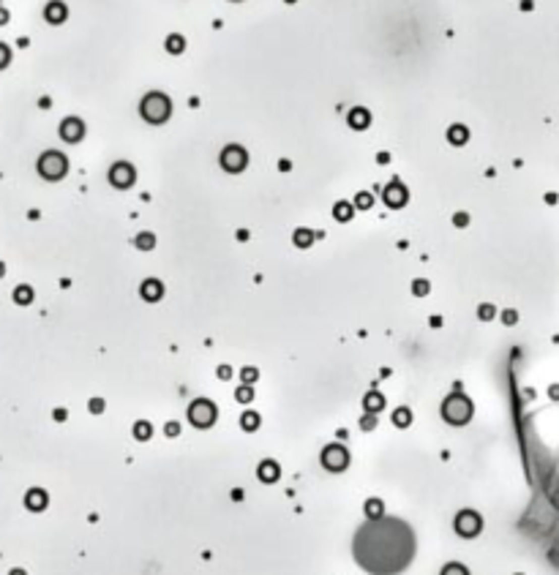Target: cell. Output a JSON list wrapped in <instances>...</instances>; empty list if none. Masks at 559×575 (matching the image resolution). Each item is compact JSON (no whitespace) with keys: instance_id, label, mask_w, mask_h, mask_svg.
I'll list each match as a JSON object with an SVG mask.
<instances>
[{"instance_id":"24","label":"cell","mask_w":559,"mask_h":575,"mask_svg":"<svg viewBox=\"0 0 559 575\" xmlns=\"http://www.w3.org/2000/svg\"><path fill=\"white\" fill-rule=\"evenodd\" d=\"M134 245H137L139 251H153L156 248V235H153V232H139V235L134 237Z\"/></svg>"},{"instance_id":"41","label":"cell","mask_w":559,"mask_h":575,"mask_svg":"<svg viewBox=\"0 0 559 575\" xmlns=\"http://www.w3.org/2000/svg\"><path fill=\"white\" fill-rule=\"evenodd\" d=\"M243 496H246V493L240 491V488H235V491H232V499H235V501H243Z\"/></svg>"},{"instance_id":"37","label":"cell","mask_w":559,"mask_h":575,"mask_svg":"<svg viewBox=\"0 0 559 575\" xmlns=\"http://www.w3.org/2000/svg\"><path fill=\"white\" fill-rule=\"evenodd\" d=\"M215 376H218V379H224V382H227V379H232V368H230V365H218Z\"/></svg>"},{"instance_id":"39","label":"cell","mask_w":559,"mask_h":575,"mask_svg":"<svg viewBox=\"0 0 559 575\" xmlns=\"http://www.w3.org/2000/svg\"><path fill=\"white\" fill-rule=\"evenodd\" d=\"M453 224H456V226H467V224H469V216H467V213H456V216H453Z\"/></svg>"},{"instance_id":"48","label":"cell","mask_w":559,"mask_h":575,"mask_svg":"<svg viewBox=\"0 0 559 575\" xmlns=\"http://www.w3.org/2000/svg\"><path fill=\"white\" fill-rule=\"evenodd\" d=\"M518 575H521V572H518Z\"/></svg>"},{"instance_id":"7","label":"cell","mask_w":559,"mask_h":575,"mask_svg":"<svg viewBox=\"0 0 559 575\" xmlns=\"http://www.w3.org/2000/svg\"><path fill=\"white\" fill-rule=\"evenodd\" d=\"M453 526H456V532H459V537L472 540L483 532V518L477 516L475 510H461L459 516L453 518Z\"/></svg>"},{"instance_id":"45","label":"cell","mask_w":559,"mask_h":575,"mask_svg":"<svg viewBox=\"0 0 559 575\" xmlns=\"http://www.w3.org/2000/svg\"><path fill=\"white\" fill-rule=\"evenodd\" d=\"M9 575H28V572H25V570H22V567H14V570H11V572H9Z\"/></svg>"},{"instance_id":"38","label":"cell","mask_w":559,"mask_h":575,"mask_svg":"<svg viewBox=\"0 0 559 575\" xmlns=\"http://www.w3.org/2000/svg\"><path fill=\"white\" fill-rule=\"evenodd\" d=\"M516 319H518L516 311H502V322L505 325H516Z\"/></svg>"},{"instance_id":"14","label":"cell","mask_w":559,"mask_h":575,"mask_svg":"<svg viewBox=\"0 0 559 575\" xmlns=\"http://www.w3.org/2000/svg\"><path fill=\"white\" fill-rule=\"evenodd\" d=\"M257 477L262 480V483H275V480L281 477V466H278V461H273V458H265V461H259V466H257Z\"/></svg>"},{"instance_id":"6","label":"cell","mask_w":559,"mask_h":575,"mask_svg":"<svg viewBox=\"0 0 559 575\" xmlns=\"http://www.w3.org/2000/svg\"><path fill=\"white\" fill-rule=\"evenodd\" d=\"M218 161H221V169H224V172H230V175H240V172L248 166V153L240 148V145H227V148L221 150Z\"/></svg>"},{"instance_id":"23","label":"cell","mask_w":559,"mask_h":575,"mask_svg":"<svg viewBox=\"0 0 559 575\" xmlns=\"http://www.w3.org/2000/svg\"><path fill=\"white\" fill-rule=\"evenodd\" d=\"M164 46H166V52H170V55H180V52L186 49V38L180 36V33H172V36H166Z\"/></svg>"},{"instance_id":"43","label":"cell","mask_w":559,"mask_h":575,"mask_svg":"<svg viewBox=\"0 0 559 575\" xmlns=\"http://www.w3.org/2000/svg\"><path fill=\"white\" fill-rule=\"evenodd\" d=\"M376 161H379V164H387L390 156H387V153H379V156H376Z\"/></svg>"},{"instance_id":"9","label":"cell","mask_w":559,"mask_h":575,"mask_svg":"<svg viewBox=\"0 0 559 575\" xmlns=\"http://www.w3.org/2000/svg\"><path fill=\"white\" fill-rule=\"evenodd\" d=\"M407 199H409V191L399 180H393V183H387L385 188H382V202H385L390 210H401V207L407 205Z\"/></svg>"},{"instance_id":"30","label":"cell","mask_w":559,"mask_h":575,"mask_svg":"<svg viewBox=\"0 0 559 575\" xmlns=\"http://www.w3.org/2000/svg\"><path fill=\"white\" fill-rule=\"evenodd\" d=\"M428 292H431V284H428L426 278H415L412 281V295L415 297H426Z\"/></svg>"},{"instance_id":"32","label":"cell","mask_w":559,"mask_h":575,"mask_svg":"<svg viewBox=\"0 0 559 575\" xmlns=\"http://www.w3.org/2000/svg\"><path fill=\"white\" fill-rule=\"evenodd\" d=\"M494 313H496V308H494V305H488V303H483L480 308H477V316H480L483 322H488V319H494Z\"/></svg>"},{"instance_id":"47","label":"cell","mask_w":559,"mask_h":575,"mask_svg":"<svg viewBox=\"0 0 559 575\" xmlns=\"http://www.w3.org/2000/svg\"><path fill=\"white\" fill-rule=\"evenodd\" d=\"M287 3H295V0H287Z\"/></svg>"},{"instance_id":"35","label":"cell","mask_w":559,"mask_h":575,"mask_svg":"<svg viewBox=\"0 0 559 575\" xmlns=\"http://www.w3.org/2000/svg\"><path fill=\"white\" fill-rule=\"evenodd\" d=\"M9 63H11V49H9V46H6L3 41H0V71H3Z\"/></svg>"},{"instance_id":"16","label":"cell","mask_w":559,"mask_h":575,"mask_svg":"<svg viewBox=\"0 0 559 575\" xmlns=\"http://www.w3.org/2000/svg\"><path fill=\"white\" fill-rule=\"evenodd\" d=\"M363 409H366V414H379L385 409V396L376 393V390L366 393V396H363Z\"/></svg>"},{"instance_id":"11","label":"cell","mask_w":559,"mask_h":575,"mask_svg":"<svg viewBox=\"0 0 559 575\" xmlns=\"http://www.w3.org/2000/svg\"><path fill=\"white\" fill-rule=\"evenodd\" d=\"M139 297H142L145 303H158V300L164 297V284H161L158 278H145L142 284H139Z\"/></svg>"},{"instance_id":"29","label":"cell","mask_w":559,"mask_h":575,"mask_svg":"<svg viewBox=\"0 0 559 575\" xmlns=\"http://www.w3.org/2000/svg\"><path fill=\"white\" fill-rule=\"evenodd\" d=\"M259 379V371L254 368V365H246L243 371H240V382L243 385H248V387H254V382Z\"/></svg>"},{"instance_id":"28","label":"cell","mask_w":559,"mask_h":575,"mask_svg":"<svg viewBox=\"0 0 559 575\" xmlns=\"http://www.w3.org/2000/svg\"><path fill=\"white\" fill-rule=\"evenodd\" d=\"M352 205L358 207V210H368V207L374 205V194H371V191H360L358 197H355V202H352Z\"/></svg>"},{"instance_id":"21","label":"cell","mask_w":559,"mask_h":575,"mask_svg":"<svg viewBox=\"0 0 559 575\" xmlns=\"http://www.w3.org/2000/svg\"><path fill=\"white\" fill-rule=\"evenodd\" d=\"M390 423L396 428H409L412 425V409H409V406H399V409L390 414Z\"/></svg>"},{"instance_id":"40","label":"cell","mask_w":559,"mask_h":575,"mask_svg":"<svg viewBox=\"0 0 559 575\" xmlns=\"http://www.w3.org/2000/svg\"><path fill=\"white\" fill-rule=\"evenodd\" d=\"M52 417H55L58 423H63V420L69 417V412H66V409H55V412H52Z\"/></svg>"},{"instance_id":"31","label":"cell","mask_w":559,"mask_h":575,"mask_svg":"<svg viewBox=\"0 0 559 575\" xmlns=\"http://www.w3.org/2000/svg\"><path fill=\"white\" fill-rule=\"evenodd\" d=\"M439 575H469V570L464 564H459V561H448V564L442 567Z\"/></svg>"},{"instance_id":"18","label":"cell","mask_w":559,"mask_h":575,"mask_svg":"<svg viewBox=\"0 0 559 575\" xmlns=\"http://www.w3.org/2000/svg\"><path fill=\"white\" fill-rule=\"evenodd\" d=\"M363 510H366V518L368 521H382V516H385V501L382 499H366V504H363Z\"/></svg>"},{"instance_id":"33","label":"cell","mask_w":559,"mask_h":575,"mask_svg":"<svg viewBox=\"0 0 559 575\" xmlns=\"http://www.w3.org/2000/svg\"><path fill=\"white\" fill-rule=\"evenodd\" d=\"M87 409H90V414H101V412L106 409V401H104V398H90Z\"/></svg>"},{"instance_id":"3","label":"cell","mask_w":559,"mask_h":575,"mask_svg":"<svg viewBox=\"0 0 559 575\" xmlns=\"http://www.w3.org/2000/svg\"><path fill=\"white\" fill-rule=\"evenodd\" d=\"M36 169H38V175H41L44 180L55 183V180L66 177V172H69V158H66L60 150H44L41 156H38V161H36Z\"/></svg>"},{"instance_id":"12","label":"cell","mask_w":559,"mask_h":575,"mask_svg":"<svg viewBox=\"0 0 559 575\" xmlns=\"http://www.w3.org/2000/svg\"><path fill=\"white\" fill-rule=\"evenodd\" d=\"M46 504H49V493H46L44 488H28V493H25V507H28L30 513H44Z\"/></svg>"},{"instance_id":"15","label":"cell","mask_w":559,"mask_h":575,"mask_svg":"<svg viewBox=\"0 0 559 575\" xmlns=\"http://www.w3.org/2000/svg\"><path fill=\"white\" fill-rule=\"evenodd\" d=\"M66 17H69V9H66V3L63 0H49L46 3V9H44V19L49 25H60V22H66Z\"/></svg>"},{"instance_id":"25","label":"cell","mask_w":559,"mask_h":575,"mask_svg":"<svg viewBox=\"0 0 559 575\" xmlns=\"http://www.w3.org/2000/svg\"><path fill=\"white\" fill-rule=\"evenodd\" d=\"M150 436H153V425L147 423V420H137V423H134V439H137V442H147Z\"/></svg>"},{"instance_id":"36","label":"cell","mask_w":559,"mask_h":575,"mask_svg":"<svg viewBox=\"0 0 559 575\" xmlns=\"http://www.w3.org/2000/svg\"><path fill=\"white\" fill-rule=\"evenodd\" d=\"M164 433L166 436H180V423H175V420L164 423Z\"/></svg>"},{"instance_id":"42","label":"cell","mask_w":559,"mask_h":575,"mask_svg":"<svg viewBox=\"0 0 559 575\" xmlns=\"http://www.w3.org/2000/svg\"><path fill=\"white\" fill-rule=\"evenodd\" d=\"M9 11H6V9H0V25H6V22H9Z\"/></svg>"},{"instance_id":"46","label":"cell","mask_w":559,"mask_h":575,"mask_svg":"<svg viewBox=\"0 0 559 575\" xmlns=\"http://www.w3.org/2000/svg\"><path fill=\"white\" fill-rule=\"evenodd\" d=\"M3 276H6V265L0 262V278H3Z\"/></svg>"},{"instance_id":"10","label":"cell","mask_w":559,"mask_h":575,"mask_svg":"<svg viewBox=\"0 0 559 575\" xmlns=\"http://www.w3.org/2000/svg\"><path fill=\"white\" fill-rule=\"evenodd\" d=\"M60 139L63 142H69V145H77L79 139L85 137V123L79 117H66L63 123H60Z\"/></svg>"},{"instance_id":"22","label":"cell","mask_w":559,"mask_h":575,"mask_svg":"<svg viewBox=\"0 0 559 575\" xmlns=\"http://www.w3.org/2000/svg\"><path fill=\"white\" fill-rule=\"evenodd\" d=\"M467 139H469V131L464 129V125H450V129H448V142L450 145L461 148V145H467Z\"/></svg>"},{"instance_id":"2","label":"cell","mask_w":559,"mask_h":575,"mask_svg":"<svg viewBox=\"0 0 559 575\" xmlns=\"http://www.w3.org/2000/svg\"><path fill=\"white\" fill-rule=\"evenodd\" d=\"M439 412H442L444 423H450V425H467L469 420H472L475 406H472V401H469L467 396H461V393H450V396L442 401V409Z\"/></svg>"},{"instance_id":"17","label":"cell","mask_w":559,"mask_h":575,"mask_svg":"<svg viewBox=\"0 0 559 575\" xmlns=\"http://www.w3.org/2000/svg\"><path fill=\"white\" fill-rule=\"evenodd\" d=\"M352 216H355V205H352V202H344V199H341V202L333 205V218H336L339 224L352 221Z\"/></svg>"},{"instance_id":"8","label":"cell","mask_w":559,"mask_h":575,"mask_svg":"<svg viewBox=\"0 0 559 575\" xmlns=\"http://www.w3.org/2000/svg\"><path fill=\"white\" fill-rule=\"evenodd\" d=\"M134 180H137V169L129 164V161H115L109 166V183L115 185V188H131Z\"/></svg>"},{"instance_id":"5","label":"cell","mask_w":559,"mask_h":575,"mask_svg":"<svg viewBox=\"0 0 559 575\" xmlns=\"http://www.w3.org/2000/svg\"><path fill=\"white\" fill-rule=\"evenodd\" d=\"M322 466H325L327 472H347L349 469V450L344 444H339V442H333V444H327L325 450H322Z\"/></svg>"},{"instance_id":"34","label":"cell","mask_w":559,"mask_h":575,"mask_svg":"<svg viewBox=\"0 0 559 575\" xmlns=\"http://www.w3.org/2000/svg\"><path fill=\"white\" fill-rule=\"evenodd\" d=\"M360 428H363V431H374V428H376V414H363V417H360Z\"/></svg>"},{"instance_id":"19","label":"cell","mask_w":559,"mask_h":575,"mask_svg":"<svg viewBox=\"0 0 559 575\" xmlns=\"http://www.w3.org/2000/svg\"><path fill=\"white\" fill-rule=\"evenodd\" d=\"M259 425H262V417H259V412H243L240 414V428H243L246 433H254V431H259Z\"/></svg>"},{"instance_id":"13","label":"cell","mask_w":559,"mask_h":575,"mask_svg":"<svg viewBox=\"0 0 559 575\" xmlns=\"http://www.w3.org/2000/svg\"><path fill=\"white\" fill-rule=\"evenodd\" d=\"M347 125L355 131H366L368 125H371V112H368L366 106H352V109L347 112Z\"/></svg>"},{"instance_id":"4","label":"cell","mask_w":559,"mask_h":575,"mask_svg":"<svg viewBox=\"0 0 559 575\" xmlns=\"http://www.w3.org/2000/svg\"><path fill=\"white\" fill-rule=\"evenodd\" d=\"M186 414H188V423H191L194 428H199V431L215 425V420H218V409H215V404H213V401H207V398L191 401V406H188Z\"/></svg>"},{"instance_id":"20","label":"cell","mask_w":559,"mask_h":575,"mask_svg":"<svg viewBox=\"0 0 559 575\" xmlns=\"http://www.w3.org/2000/svg\"><path fill=\"white\" fill-rule=\"evenodd\" d=\"M314 237H316V232L306 229V226H300V229H295V232H292V243L298 245V248H311Z\"/></svg>"},{"instance_id":"44","label":"cell","mask_w":559,"mask_h":575,"mask_svg":"<svg viewBox=\"0 0 559 575\" xmlns=\"http://www.w3.org/2000/svg\"><path fill=\"white\" fill-rule=\"evenodd\" d=\"M278 166H281V169H284V172H289V169H292V164H289V161H287V158H284V161H281V164H278Z\"/></svg>"},{"instance_id":"1","label":"cell","mask_w":559,"mask_h":575,"mask_svg":"<svg viewBox=\"0 0 559 575\" xmlns=\"http://www.w3.org/2000/svg\"><path fill=\"white\" fill-rule=\"evenodd\" d=\"M139 115H142V120H145V123H150V125L166 123L170 115H172L170 96H164V93H158V90L142 96V101H139Z\"/></svg>"},{"instance_id":"27","label":"cell","mask_w":559,"mask_h":575,"mask_svg":"<svg viewBox=\"0 0 559 575\" xmlns=\"http://www.w3.org/2000/svg\"><path fill=\"white\" fill-rule=\"evenodd\" d=\"M235 401H238V404H251V401H254V387L240 385L238 390H235Z\"/></svg>"},{"instance_id":"26","label":"cell","mask_w":559,"mask_h":575,"mask_svg":"<svg viewBox=\"0 0 559 575\" xmlns=\"http://www.w3.org/2000/svg\"><path fill=\"white\" fill-rule=\"evenodd\" d=\"M14 303H17V305H30V303H33V286L19 284L17 289H14Z\"/></svg>"}]
</instances>
